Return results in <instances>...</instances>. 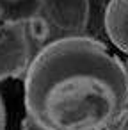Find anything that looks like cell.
Listing matches in <instances>:
<instances>
[{
    "instance_id": "obj_9",
    "label": "cell",
    "mask_w": 128,
    "mask_h": 130,
    "mask_svg": "<svg viewBox=\"0 0 128 130\" xmlns=\"http://www.w3.org/2000/svg\"><path fill=\"white\" fill-rule=\"evenodd\" d=\"M0 25H2V14H0Z\"/></svg>"
},
{
    "instance_id": "obj_11",
    "label": "cell",
    "mask_w": 128,
    "mask_h": 130,
    "mask_svg": "<svg viewBox=\"0 0 128 130\" xmlns=\"http://www.w3.org/2000/svg\"><path fill=\"white\" fill-rule=\"evenodd\" d=\"M123 2H126V4H128V0H123Z\"/></svg>"
},
{
    "instance_id": "obj_1",
    "label": "cell",
    "mask_w": 128,
    "mask_h": 130,
    "mask_svg": "<svg viewBox=\"0 0 128 130\" xmlns=\"http://www.w3.org/2000/svg\"><path fill=\"white\" fill-rule=\"evenodd\" d=\"M25 107L43 130H110L128 116V71L100 41L68 36L29 64Z\"/></svg>"
},
{
    "instance_id": "obj_7",
    "label": "cell",
    "mask_w": 128,
    "mask_h": 130,
    "mask_svg": "<svg viewBox=\"0 0 128 130\" xmlns=\"http://www.w3.org/2000/svg\"><path fill=\"white\" fill-rule=\"evenodd\" d=\"M4 126H6V110H4L2 98H0V130H4Z\"/></svg>"
},
{
    "instance_id": "obj_5",
    "label": "cell",
    "mask_w": 128,
    "mask_h": 130,
    "mask_svg": "<svg viewBox=\"0 0 128 130\" xmlns=\"http://www.w3.org/2000/svg\"><path fill=\"white\" fill-rule=\"evenodd\" d=\"M43 11L41 0H0L2 22L27 23Z\"/></svg>"
},
{
    "instance_id": "obj_8",
    "label": "cell",
    "mask_w": 128,
    "mask_h": 130,
    "mask_svg": "<svg viewBox=\"0 0 128 130\" xmlns=\"http://www.w3.org/2000/svg\"><path fill=\"white\" fill-rule=\"evenodd\" d=\"M116 130H128V116H126V118H124V119L116 126Z\"/></svg>"
},
{
    "instance_id": "obj_4",
    "label": "cell",
    "mask_w": 128,
    "mask_h": 130,
    "mask_svg": "<svg viewBox=\"0 0 128 130\" xmlns=\"http://www.w3.org/2000/svg\"><path fill=\"white\" fill-rule=\"evenodd\" d=\"M105 29L110 41L128 54V4L123 0H108L105 11Z\"/></svg>"
},
{
    "instance_id": "obj_10",
    "label": "cell",
    "mask_w": 128,
    "mask_h": 130,
    "mask_svg": "<svg viewBox=\"0 0 128 130\" xmlns=\"http://www.w3.org/2000/svg\"><path fill=\"white\" fill-rule=\"evenodd\" d=\"M126 71H128V62H126Z\"/></svg>"
},
{
    "instance_id": "obj_6",
    "label": "cell",
    "mask_w": 128,
    "mask_h": 130,
    "mask_svg": "<svg viewBox=\"0 0 128 130\" xmlns=\"http://www.w3.org/2000/svg\"><path fill=\"white\" fill-rule=\"evenodd\" d=\"M27 32L32 36L34 41H45L48 36V22L43 16H36L30 22H27Z\"/></svg>"
},
{
    "instance_id": "obj_3",
    "label": "cell",
    "mask_w": 128,
    "mask_h": 130,
    "mask_svg": "<svg viewBox=\"0 0 128 130\" xmlns=\"http://www.w3.org/2000/svg\"><path fill=\"white\" fill-rule=\"evenodd\" d=\"M46 22L57 29L80 34L89 22V0H41Z\"/></svg>"
},
{
    "instance_id": "obj_2",
    "label": "cell",
    "mask_w": 128,
    "mask_h": 130,
    "mask_svg": "<svg viewBox=\"0 0 128 130\" xmlns=\"http://www.w3.org/2000/svg\"><path fill=\"white\" fill-rule=\"evenodd\" d=\"M30 64L27 23L2 22L0 25V80L18 77Z\"/></svg>"
}]
</instances>
